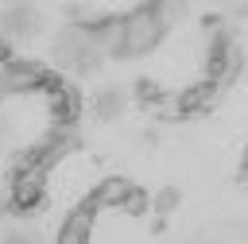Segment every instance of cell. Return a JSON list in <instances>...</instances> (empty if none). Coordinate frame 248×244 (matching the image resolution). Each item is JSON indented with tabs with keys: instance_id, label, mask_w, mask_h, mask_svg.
<instances>
[{
	"instance_id": "1",
	"label": "cell",
	"mask_w": 248,
	"mask_h": 244,
	"mask_svg": "<svg viewBox=\"0 0 248 244\" xmlns=\"http://www.w3.org/2000/svg\"><path fill=\"white\" fill-rule=\"evenodd\" d=\"M167 19H163V8L159 4H140L124 15V58H136V54H151L163 35H167Z\"/></svg>"
},
{
	"instance_id": "2",
	"label": "cell",
	"mask_w": 248,
	"mask_h": 244,
	"mask_svg": "<svg viewBox=\"0 0 248 244\" xmlns=\"http://www.w3.org/2000/svg\"><path fill=\"white\" fill-rule=\"evenodd\" d=\"M101 46H97V39H93V31H81V27H66V31H58V39H54V62L62 66V70H70V74H97L101 70Z\"/></svg>"
},
{
	"instance_id": "3",
	"label": "cell",
	"mask_w": 248,
	"mask_h": 244,
	"mask_svg": "<svg viewBox=\"0 0 248 244\" xmlns=\"http://www.w3.org/2000/svg\"><path fill=\"white\" fill-rule=\"evenodd\" d=\"M54 85H62V81L43 62H31V58H8L0 70V97H27V93L54 89Z\"/></svg>"
},
{
	"instance_id": "4",
	"label": "cell",
	"mask_w": 248,
	"mask_h": 244,
	"mask_svg": "<svg viewBox=\"0 0 248 244\" xmlns=\"http://www.w3.org/2000/svg\"><path fill=\"white\" fill-rule=\"evenodd\" d=\"M46 174H50V170H46L43 163L12 174V205H16L19 213H27V209H35V205L43 201V194H46Z\"/></svg>"
},
{
	"instance_id": "5",
	"label": "cell",
	"mask_w": 248,
	"mask_h": 244,
	"mask_svg": "<svg viewBox=\"0 0 248 244\" xmlns=\"http://www.w3.org/2000/svg\"><path fill=\"white\" fill-rule=\"evenodd\" d=\"M39 31V8L31 4H12L0 12V39H12V43H23Z\"/></svg>"
},
{
	"instance_id": "6",
	"label": "cell",
	"mask_w": 248,
	"mask_h": 244,
	"mask_svg": "<svg viewBox=\"0 0 248 244\" xmlns=\"http://www.w3.org/2000/svg\"><path fill=\"white\" fill-rule=\"evenodd\" d=\"M93 229H97V213L93 205H78L62 225H58V240L54 244H93Z\"/></svg>"
},
{
	"instance_id": "7",
	"label": "cell",
	"mask_w": 248,
	"mask_h": 244,
	"mask_svg": "<svg viewBox=\"0 0 248 244\" xmlns=\"http://www.w3.org/2000/svg\"><path fill=\"white\" fill-rule=\"evenodd\" d=\"M128 194H132V182L120 178V174H108V178H101V182L93 186V194H89L85 201H89L93 209H120Z\"/></svg>"
},
{
	"instance_id": "8",
	"label": "cell",
	"mask_w": 248,
	"mask_h": 244,
	"mask_svg": "<svg viewBox=\"0 0 248 244\" xmlns=\"http://www.w3.org/2000/svg\"><path fill=\"white\" fill-rule=\"evenodd\" d=\"M213 101H217V81L202 77V81H190L186 89H178L174 108H178V112H202V108H209Z\"/></svg>"
},
{
	"instance_id": "9",
	"label": "cell",
	"mask_w": 248,
	"mask_h": 244,
	"mask_svg": "<svg viewBox=\"0 0 248 244\" xmlns=\"http://www.w3.org/2000/svg\"><path fill=\"white\" fill-rule=\"evenodd\" d=\"M93 39H97V46H101V54H112V58H124V15H116V19H108V23H101V27L93 31Z\"/></svg>"
},
{
	"instance_id": "10",
	"label": "cell",
	"mask_w": 248,
	"mask_h": 244,
	"mask_svg": "<svg viewBox=\"0 0 248 244\" xmlns=\"http://www.w3.org/2000/svg\"><path fill=\"white\" fill-rule=\"evenodd\" d=\"M124 105H128V97H124V89H116V85H108V89H101V93L93 97L97 120H116V116L124 112Z\"/></svg>"
},
{
	"instance_id": "11",
	"label": "cell",
	"mask_w": 248,
	"mask_h": 244,
	"mask_svg": "<svg viewBox=\"0 0 248 244\" xmlns=\"http://www.w3.org/2000/svg\"><path fill=\"white\" fill-rule=\"evenodd\" d=\"M147 205H151V201H147V194H143L140 186H132V194L124 198L120 213H124V217H140V213H147Z\"/></svg>"
},
{
	"instance_id": "12",
	"label": "cell",
	"mask_w": 248,
	"mask_h": 244,
	"mask_svg": "<svg viewBox=\"0 0 248 244\" xmlns=\"http://www.w3.org/2000/svg\"><path fill=\"white\" fill-rule=\"evenodd\" d=\"M174 209H178V190H174V186L159 190V198H155V213L167 217V213H174Z\"/></svg>"
},
{
	"instance_id": "13",
	"label": "cell",
	"mask_w": 248,
	"mask_h": 244,
	"mask_svg": "<svg viewBox=\"0 0 248 244\" xmlns=\"http://www.w3.org/2000/svg\"><path fill=\"white\" fill-rule=\"evenodd\" d=\"M163 8V19H167V27H174L178 19H186V4H159Z\"/></svg>"
},
{
	"instance_id": "14",
	"label": "cell",
	"mask_w": 248,
	"mask_h": 244,
	"mask_svg": "<svg viewBox=\"0 0 248 244\" xmlns=\"http://www.w3.org/2000/svg\"><path fill=\"white\" fill-rule=\"evenodd\" d=\"M4 244H35V236H31V232H8Z\"/></svg>"
},
{
	"instance_id": "15",
	"label": "cell",
	"mask_w": 248,
	"mask_h": 244,
	"mask_svg": "<svg viewBox=\"0 0 248 244\" xmlns=\"http://www.w3.org/2000/svg\"><path fill=\"white\" fill-rule=\"evenodd\" d=\"M232 15H240V19H244V15H248V4H232Z\"/></svg>"
},
{
	"instance_id": "16",
	"label": "cell",
	"mask_w": 248,
	"mask_h": 244,
	"mask_svg": "<svg viewBox=\"0 0 248 244\" xmlns=\"http://www.w3.org/2000/svg\"><path fill=\"white\" fill-rule=\"evenodd\" d=\"M240 167H244V170H248V147H244V155H240Z\"/></svg>"
}]
</instances>
